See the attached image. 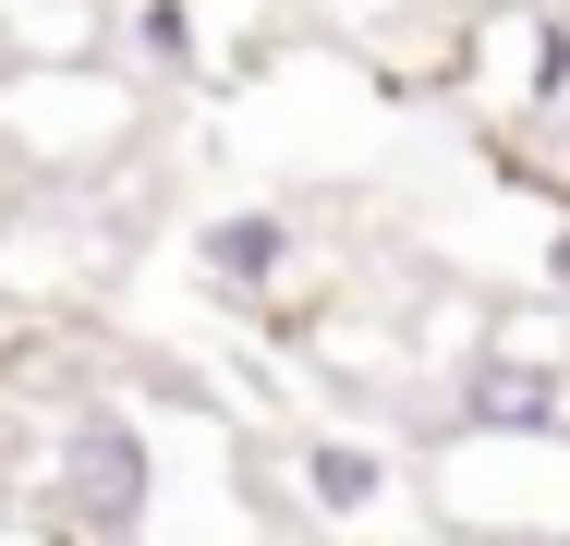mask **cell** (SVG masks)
Wrapping results in <instances>:
<instances>
[{"label": "cell", "instance_id": "3", "mask_svg": "<svg viewBox=\"0 0 570 546\" xmlns=\"http://www.w3.org/2000/svg\"><path fill=\"white\" fill-rule=\"evenodd\" d=\"M292 486H304L316 523H376L389 510V449L376 437H304L292 449Z\"/></svg>", "mask_w": 570, "mask_h": 546}, {"label": "cell", "instance_id": "5", "mask_svg": "<svg viewBox=\"0 0 570 546\" xmlns=\"http://www.w3.org/2000/svg\"><path fill=\"white\" fill-rule=\"evenodd\" d=\"M134 37H146V61H170V74H183V61H195V0H146V12H134Z\"/></svg>", "mask_w": 570, "mask_h": 546}, {"label": "cell", "instance_id": "4", "mask_svg": "<svg viewBox=\"0 0 570 546\" xmlns=\"http://www.w3.org/2000/svg\"><path fill=\"white\" fill-rule=\"evenodd\" d=\"M195 267L219 280L230 304H255V292L292 267V218H279V207H230V218H207V231H195Z\"/></svg>", "mask_w": 570, "mask_h": 546}, {"label": "cell", "instance_id": "1", "mask_svg": "<svg viewBox=\"0 0 570 546\" xmlns=\"http://www.w3.org/2000/svg\"><path fill=\"white\" fill-rule=\"evenodd\" d=\"M158 523V437L134 401H73L49 449V535L61 546H146Z\"/></svg>", "mask_w": 570, "mask_h": 546}, {"label": "cell", "instance_id": "6", "mask_svg": "<svg viewBox=\"0 0 570 546\" xmlns=\"http://www.w3.org/2000/svg\"><path fill=\"white\" fill-rule=\"evenodd\" d=\"M547 292H559V304H570V218H559V231H547Z\"/></svg>", "mask_w": 570, "mask_h": 546}, {"label": "cell", "instance_id": "2", "mask_svg": "<svg viewBox=\"0 0 570 546\" xmlns=\"http://www.w3.org/2000/svg\"><path fill=\"white\" fill-rule=\"evenodd\" d=\"M461 437H570V364L534 340H485L450 389Z\"/></svg>", "mask_w": 570, "mask_h": 546}]
</instances>
